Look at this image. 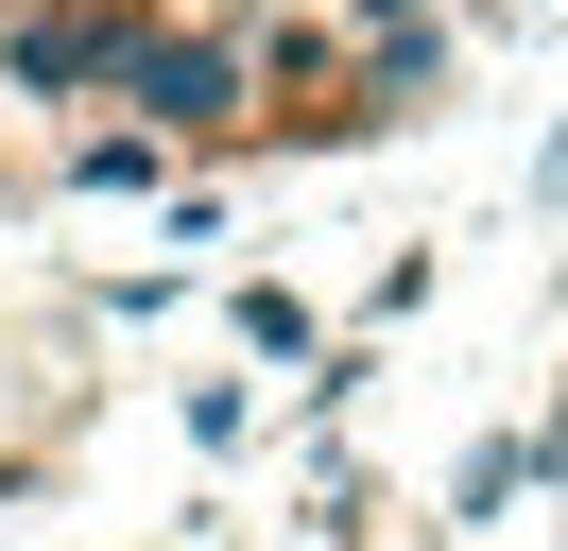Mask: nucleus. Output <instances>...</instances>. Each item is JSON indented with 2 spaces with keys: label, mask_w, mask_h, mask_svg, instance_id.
Returning <instances> with one entry per match:
<instances>
[{
  "label": "nucleus",
  "mask_w": 568,
  "mask_h": 551,
  "mask_svg": "<svg viewBox=\"0 0 568 551\" xmlns=\"http://www.w3.org/2000/svg\"><path fill=\"white\" fill-rule=\"evenodd\" d=\"M224 18H276V0H224Z\"/></svg>",
  "instance_id": "nucleus-5"
},
{
  "label": "nucleus",
  "mask_w": 568,
  "mask_h": 551,
  "mask_svg": "<svg viewBox=\"0 0 568 551\" xmlns=\"http://www.w3.org/2000/svg\"><path fill=\"white\" fill-rule=\"evenodd\" d=\"M242 87H258L242 34H139V69H121V103H139L155 138H224V121H242Z\"/></svg>",
  "instance_id": "nucleus-1"
},
{
  "label": "nucleus",
  "mask_w": 568,
  "mask_h": 551,
  "mask_svg": "<svg viewBox=\"0 0 568 551\" xmlns=\"http://www.w3.org/2000/svg\"><path fill=\"white\" fill-rule=\"evenodd\" d=\"M534 482H551V500H568V413H551V431H534Z\"/></svg>",
  "instance_id": "nucleus-3"
},
{
  "label": "nucleus",
  "mask_w": 568,
  "mask_h": 551,
  "mask_svg": "<svg viewBox=\"0 0 568 551\" xmlns=\"http://www.w3.org/2000/svg\"><path fill=\"white\" fill-rule=\"evenodd\" d=\"M139 34H155V18H121V0H36V18H18V87H36V103L121 87V69H139Z\"/></svg>",
  "instance_id": "nucleus-2"
},
{
  "label": "nucleus",
  "mask_w": 568,
  "mask_h": 551,
  "mask_svg": "<svg viewBox=\"0 0 568 551\" xmlns=\"http://www.w3.org/2000/svg\"><path fill=\"white\" fill-rule=\"evenodd\" d=\"M534 190H551V207H568V138H551V156H534Z\"/></svg>",
  "instance_id": "nucleus-4"
}]
</instances>
